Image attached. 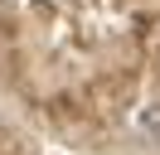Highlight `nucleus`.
I'll list each match as a JSON object with an SVG mask.
<instances>
[{
    "mask_svg": "<svg viewBox=\"0 0 160 155\" xmlns=\"http://www.w3.org/2000/svg\"><path fill=\"white\" fill-rule=\"evenodd\" d=\"M141 131H150V136H160V107H150V112L141 116Z\"/></svg>",
    "mask_w": 160,
    "mask_h": 155,
    "instance_id": "nucleus-1",
    "label": "nucleus"
},
{
    "mask_svg": "<svg viewBox=\"0 0 160 155\" xmlns=\"http://www.w3.org/2000/svg\"><path fill=\"white\" fill-rule=\"evenodd\" d=\"M0 10H5V0H0Z\"/></svg>",
    "mask_w": 160,
    "mask_h": 155,
    "instance_id": "nucleus-2",
    "label": "nucleus"
}]
</instances>
